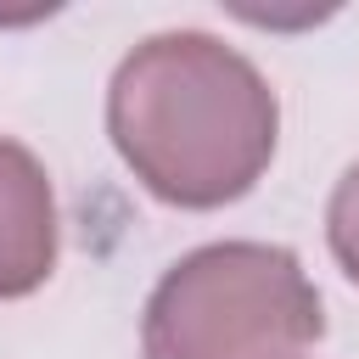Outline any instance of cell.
<instances>
[{
    "instance_id": "1",
    "label": "cell",
    "mask_w": 359,
    "mask_h": 359,
    "mask_svg": "<svg viewBox=\"0 0 359 359\" xmlns=\"http://www.w3.org/2000/svg\"><path fill=\"white\" fill-rule=\"evenodd\" d=\"M107 135L157 202L224 208L269 168L280 101L236 45L202 28H168L118 62Z\"/></svg>"
},
{
    "instance_id": "4",
    "label": "cell",
    "mask_w": 359,
    "mask_h": 359,
    "mask_svg": "<svg viewBox=\"0 0 359 359\" xmlns=\"http://www.w3.org/2000/svg\"><path fill=\"white\" fill-rule=\"evenodd\" d=\"M325 236H331L337 264H342L348 280L359 286V163L337 180V191H331V202H325Z\"/></svg>"
},
{
    "instance_id": "2",
    "label": "cell",
    "mask_w": 359,
    "mask_h": 359,
    "mask_svg": "<svg viewBox=\"0 0 359 359\" xmlns=\"http://www.w3.org/2000/svg\"><path fill=\"white\" fill-rule=\"evenodd\" d=\"M320 292L297 252L213 241L185 252L146 297V359H292L320 342Z\"/></svg>"
},
{
    "instance_id": "3",
    "label": "cell",
    "mask_w": 359,
    "mask_h": 359,
    "mask_svg": "<svg viewBox=\"0 0 359 359\" xmlns=\"http://www.w3.org/2000/svg\"><path fill=\"white\" fill-rule=\"evenodd\" d=\"M56 269V196L39 157L0 135V297H28Z\"/></svg>"
}]
</instances>
